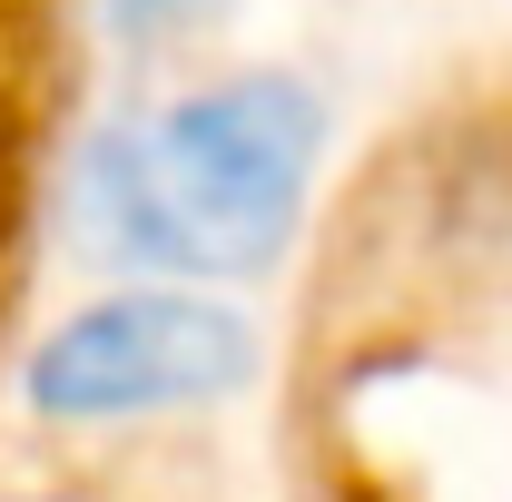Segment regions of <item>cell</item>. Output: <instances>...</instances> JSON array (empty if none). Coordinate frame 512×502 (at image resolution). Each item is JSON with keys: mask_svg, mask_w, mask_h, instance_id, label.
I'll return each instance as SVG.
<instances>
[{"mask_svg": "<svg viewBox=\"0 0 512 502\" xmlns=\"http://www.w3.org/2000/svg\"><path fill=\"white\" fill-rule=\"evenodd\" d=\"M256 375V325L207 306L188 286H148L69 315L30 355V404L50 424H128V414H188Z\"/></svg>", "mask_w": 512, "mask_h": 502, "instance_id": "cell-2", "label": "cell"}, {"mask_svg": "<svg viewBox=\"0 0 512 502\" xmlns=\"http://www.w3.org/2000/svg\"><path fill=\"white\" fill-rule=\"evenodd\" d=\"M119 10V30H158V20H188L197 0H109Z\"/></svg>", "mask_w": 512, "mask_h": 502, "instance_id": "cell-3", "label": "cell"}, {"mask_svg": "<svg viewBox=\"0 0 512 502\" xmlns=\"http://www.w3.org/2000/svg\"><path fill=\"white\" fill-rule=\"evenodd\" d=\"M316 148H325L316 89H296L276 69L217 79L178 109H148L99 138L89 227L109 256L148 266V276H256L286 256L296 217H306Z\"/></svg>", "mask_w": 512, "mask_h": 502, "instance_id": "cell-1", "label": "cell"}]
</instances>
